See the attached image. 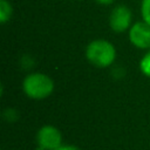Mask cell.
I'll list each match as a JSON object with an SVG mask.
<instances>
[{
  "label": "cell",
  "instance_id": "6da1fadb",
  "mask_svg": "<svg viewBox=\"0 0 150 150\" xmlns=\"http://www.w3.org/2000/svg\"><path fill=\"white\" fill-rule=\"evenodd\" d=\"M86 57L93 66L97 68H107L114 63L116 59V49L111 42L97 39L87 46Z\"/></svg>",
  "mask_w": 150,
  "mask_h": 150
},
{
  "label": "cell",
  "instance_id": "7a4b0ae2",
  "mask_svg": "<svg viewBox=\"0 0 150 150\" xmlns=\"http://www.w3.org/2000/svg\"><path fill=\"white\" fill-rule=\"evenodd\" d=\"M23 93L33 100H43L54 90L53 80L43 73H32L22 82Z\"/></svg>",
  "mask_w": 150,
  "mask_h": 150
},
{
  "label": "cell",
  "instance_id": "3957f363",
  "mask_svg": "<svg viewBox=\"0 0 150 150\" xmlns=\"http://www.w3.org/2000/svg\"><path fill=\"white\" fill-rule=\"evenodd\" d=\"M38 145L46 150H56L62 145V135L60 130L50 124L42 125L36 134Z\"/></svg>",
  "mask_w": 150,
  "mask_h": 150
},
{
  "label": "cell",
  "instance_id": "277c9868",
  "mask_svg": "<svg viewBox=\"0 0 150 150\" xmlns=\"http://www.w3.org/2000/svg\"><path fill=\"white\" fill-rule=\"evenodd\" d=\"M131 18H132L131 11L127 6L124 5L116 6L110 13L109 26L116 33L125 32L127 29H130Z\"/></svg>",
  "mask_w": 150,
  "mask_h": 150
},
{
  "label": "cell",
  "instance_id": "5b68a950",
  "mask_svg": "<svg viewBox=\"0 0 150 150\" xmlns=\"http://www.w3.org/2000/svg\"><path fill=\"white\" fill-rule=\"evenodd\" d=\"M129 40L136 48H150V25L145 21L134 23L129 29Z\"/></svg>",
  "mask_w": 150,
  "mask_h": 150
},
{
  "label": "cell",
  "instance_id": "8992f818",
  "mask_svg": "<svg viewBox=\"0 0 150 150\" xmlns=\"http://www.w3.org/2000/svg\"><path fill=\"white\" fill-rule=\"evenodd\" d=\"M12 5L7 0H0V22L6 23L12 16Z\"/></svg>",
  "mask_w": 150,
  "mask_h": 150
},
{
  "label": "cell",
  "instance_id": "52a82bcc",
  "mask_svg": "<svg viewBox=\"0 0 150 150\" xmlns=\"http://www.w3.org/2000/svg\"><path fill=\"white\" fill-rule=\"evenodd\" d=\"M139 68L145 76L150 77V52H148L139 61Z\"/></svg>",
  "mask_w": 150,
  "mask_h": 150
},
{
  "label": "cell",
  "instance_id": "ba28073f",
  "mask_svg": "<svg viewBox=\"0 0 150 150\" xmlns=\"http://www.w3.org/2000/svg\"><path fill=\"white\" fill-rule=\"evenodd\" d=\"M141 13L143 21L150 25V0H143L141 5Z\"/></svg>",
  "mask_w": 150,
  "mask_h": 150
},
{
  "label": "cell",
  "instance_id": "9c48e42d",
  "mask_svg": "<svg viewBox=\"0 0 150 150\" xmlns=\"http://www.w3.org/2000/svg\"><path fill=\"white\" fill-rule=\"evenodd\" d=\"M2 116H4V118H5L7 122H14V121L18 120L19 114H18V111H16L15 109H13V108H8V109H6V110L4 111Z\"/></svg>",
  "mask_w": 150,
  "mask_h": 150
},
{
  "label": "cell",
  "instance_id": "30bf717a",
  "mask_svg": "<svg viewBox=\"0 0 150 150\" xmlns=\"http://www.w3.org/2000/svg\"><path fill=\"white\" fill-rule=\"evenodd\" d=\"M56 150H80V149L77 146H75V145H71V144H62Z\"/></svg>",
  "mask_w": 150,
  "mask_h": 150
},
{
  "label": "cell",
  "instance_id": "8fae6325",
  "mask_svg": "<svg viewBox=\"0 0 150 150\" xmlns=\"http://www.w3.org/2000/svg\"><path fill=\"white\" fill-rule=\"evenodd\" d=\"M98 4H101V5H110V4H112L115 0H96Z\"/></svg>",
  "mask_w": 150,
  "mask_h": 150
}]
</instances>
